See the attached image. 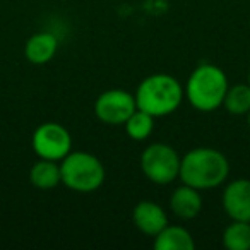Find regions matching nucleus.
I'll use <instances>...</instances> for the list:
<instances>
[{
	"mask_svg": "<svg viewBox=\"0 0 250 250\" xmlns=\"http://www.w3.org/2000/svg\"><path fill=\"white\" fill-rule=\"evenodd\" d=\"M229 175L228 158L212 147H195L182 156L180 175L182 184L197 190H211L226 182Z\"/></svg>",
	"mask_w": 250,
	"mask_h": 250,
	"instance_id": "f257e3e1",
	"label": "nucleus"
},
{
	"mask_svg": "<svg viewBox=\"0 0 250 250\" xmlns=\"http://www.w3.org/2000/svg\"><path fill=\"white\" fill-rule=\"evenodd\" d=\"M228 86V77L221 67L214 63H201L188 76L184 94L192 108L208 113L223 106Z\"/></svg>",
	"mask_w": 250,
	"mask_h": 250,
	"instance_id": "f03ea898",
	"label": "nucleus"
},
{
	"mask_svg": "<svg viewBox=\"0 0 250 250\" xmlns=\"http://www.w3.org/2000/svg\"><path fill=\"white\" fill-rule=\"evenodd\" d=\"M136 104L139 110L160 118L171 115L184 101V86L170 74H153L141 81L136 89Z\"/></svg>",
	"mask_w": 250,
	"mask_h": 250,
	"instance_id": "7ed1b4c3",
	"label": "nucleus"
},
{
	"mask_svg": "<svg viewBox=\"0 0 250 250\" xmlns=\"http://www.w3.org/2000/svg\"><path fill=\"white\" fill-rule=\"evenodd\" d=\"M62 184L74 192H93L104 182V167L94 154L86 151H70L60 161Z\"/></svg>",
	"mask_w": 250,
	"mask_h": 250,
	"instance_id": "20e7f679",
	"label": "nucleus"
},
{
	"mask_svg": "<svg viewBox=\"0 0 250 250\" xmlns=\"http://www.w3.org/2000/svg\"><path fill=\"white\" fill-rule=\"evenodd\" d=\"M178 153L165 143H153L141 154V170L144 177L156 185H168L180 175Z\"/></svg>",
	"mask_w": 250,
	"mask_h": 250,
	"instance_id": "39448f33",
	"label": "nucleus"
},
{
	"mask_svg": "<svg viewBox=\"0 0 250 250\" xmlns=\"http://www.w3.org/2000/svg\"><path fill=\"white\" fill-rule=\"evenodd\" d=\"M31 146L40 160L62 161L72 151V136L63 125L45 122L33 132Z\"/></svg>",
	"mask_w": 250,
	"mask_h": 250,
	"instance_id": "423d86ee",
	"label": "nucleus"
},
{
	"mask_svg": "<svg viewBox=\"0 0 250 250\" xmlns=\"http://www.w3.org/2000/svg\"><path fill=\"white\" fill-rule=\"evenodd\" d=\"M137 110L136 98L129 91L108 89L94 101V115L108 125H124L125 120Z\"/></svg>",
	"mask_w": 250,
	"mask_h": 250,
	"instance_id": "0eeeda50",
	"label": "nucleus"
},
{
	"mask_svg": "<svg viewBox=\"0 0 250 250\" xmlns=\"http://www.w3.org/2000/svg\"><path fill=\"white\" fill-rule=\"evenodd\" d=\"M223 209L233 221L250 223V180L236 178L223 190Z\"/></svg>",
	"mask_w": 250,
	"mask_h": 250,
	"instance_id": "6e6552de",
	"label": "nucleus"
},
{
	"mask_svg": "<svg viewBox=\"0 0 250 250\" xmlns=\"http://www.w3.org/2000/svg\"><path fill=\"white\" fill-rule=\"evenodd\" d=\"M132 223L141 233L156 236L168 225V216L160 204L153 201H141L132 209Z\"/></svg>",
	"mask_w": 250,
	"mask_h": 250,
	"instance_id": "1a4fd4ad",
	"label": "nucleus"
},
{
	"mask_svg": "<svg viewBox=\"0 0 250 250\" xmlns=\"http://www.w3.org/2000/svg\"><path fill=\"white\" fill-rule=\"evenodd\" d=\"M57 50H59L57 36L52 35V33L40 31L28 38V42L24 45V57L29 63L43 65V63H48L55 57Z\"/></svg>",
	"mask_w": 250,
	"mask_h": 250,
	"instance_id": "9d476101",
	"label": "nucleus"
},
{
	"mask_svg": "<svg viewBox=\"0 0 250 250\" xmlns=\"http://www.w3.org/2000/svg\"><path fill=\"white\" fill-rule=\"evenodd\" d=\"M199 192L201 190L185 184L177 187L170 197L171 212L180 219H194L199 216L202 209V197Z\"/></svg>",
	"mask_w": 250,
	"mask_h": 250,
	"instance_id": "9b49d317",
	"label": "nucleus"
},
{
	"mask_svg": "<svg viewBox=\"0 0 250 250\" xmlns=\"http://www.w3.org/2000/svg\"><path fill=\"white\" fill-rule=\"evenodd\" d=\"M156 250H194L195 242L187 228L180 225H167L154 236Z\"/></svg>",
	"mask_w": 250,
	"mask_h": 250,
	"instance_id": "f8f14e48",
	"label": "nucleus"
},
{
	"mask_svg": "<svg viewBox=\"0 0 250 250\" xmlns=\"http://www.w3.org/2000/svg\"><path fill=\"white\" fill-rule=\"evenodd\" d=\"M29 182L36 188L42 190H50L57 185L62 184V175H60V163L50 160H40L33 165L29 170Z\"/></svg>",
	"mask_w": 250,
	"mask_h": 250,
	"instance_id": "ddd939ff",
	"label": "nucleus"
},
{
	"mask_svg": "<svg viewBox=\"0 0 250 250\" xmlns=\"http://www.w3.org/2000/svg\"><path fill=\"white\" fill-rule=\"evenodd\" d=\"M223 106L229 115L242 117L250 111V86L249 84H235L228 86L223 100Z\"/></svg>",
	"mask_w": 250,
	"mask_h": 250,
	"instance_id": "4468645a",
	"label": "nucleus"
},
{
	"mask_svg": "<svg viewBox=\"0 0 250 250\" xmlns=\"http://www.w3.org/2000/svg\"><path fill=\"white\" fill-rule=\"evenodd\" d=\"M223 245L228 250H249L250 249V223L233 221L223 231Z\"/></svg>",
	"mask_w": 250,
	"mask_h": 250,
	"instance_id": "2eb2a0df",
	"label": "nucleus"
},
{
	"mask_svg": "<svg viewBox=\"0 0 250 250\" xmlns=\"http://www.w3.org/2000/svg\"><path fill=\"white\" fill-rule=\"evenodd\" d=\"M125 132L132 141H146L153 134L154 117L137 108L127 120H125Z\"/></svg>",
	"mask_w": 250,
	"mask_h": 250,
	"instance_id": "dca6fc26",
	"label": "nucleus"
},
{
	"mask_svg": "<svg viewBox=\"0 0 250 250\" xmlns=\"http://www.w3.org/2000/svg\"><path fill=\"white\" fill-rule=\"evenodd\" d=\"M247 124H249V129H250V111L247 113Z\"/></svg>",
	"mask_w": 250,
	"mask_h": 250,
	"instance_id": "f3484780",
	"label": "nucleus"
},
{
	"mask_svg": "<svg viewBox=\"0 0 250 250\" xmlns=\"http://www.w3.org/2000/svg\"><path fill=\"white\" fill-rule=\"evenodd\" d=\"M247 84H249V86H250V70H249V83H247Z\"/></svg>",
	"mask_w": 250,
	"mask_h": 250,
	"instance_id": "a211bd4d",
	"label": "nucleus"
}]
</instances>
